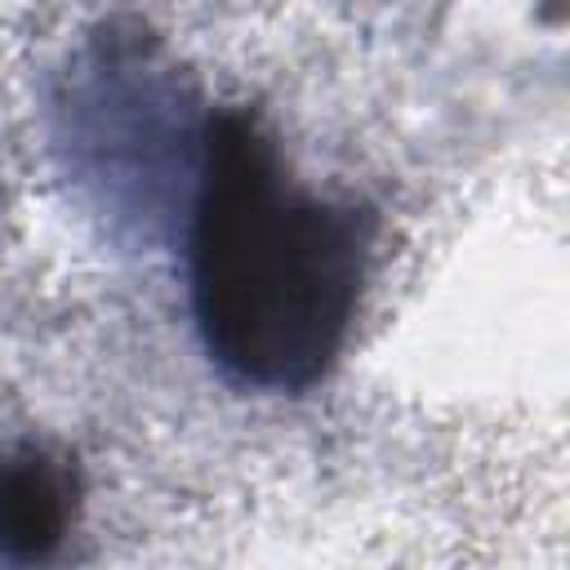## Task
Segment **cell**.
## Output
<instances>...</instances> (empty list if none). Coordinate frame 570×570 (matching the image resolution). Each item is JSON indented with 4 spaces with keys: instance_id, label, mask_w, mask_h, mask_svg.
Here are the masks:
<instances>
[{
    "instance_id": "cell-2",
    "label": "cell",
    "mask_w": 570,
    "mask_h": 570,
    "mask_svg": "<svg viewBox=\"0 0 570 570\" xmlns=\"http://www.w3.org/2000/svg\"><path fill=\"white\" fill-rule=\"evenodd\" d=\"M62 530V485L40 463H9L0 472V539L27 557L45 552Z\"/></svg>"
},
{
    "instance_id": "cell-1",
    "label": "cell",
    "mask_w": 570,
    "mask_h": 570,
    "mask_svg": "<svg viewBox=\"0 0 570 570\" xmlns=\"http://www.w3.org/2000/svg\"><path fill=\"white\" fill-rule=\"evenodd\" d=\"M365 240L352 209L294 187L245 120H223L196 214V312L218 361L267 387L316 379L352 321Z\"/></svg>"
}]
</instances>
